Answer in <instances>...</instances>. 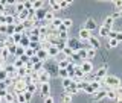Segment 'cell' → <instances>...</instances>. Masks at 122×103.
Listing matches in <instances>:
<instances>
[{
	"label": "cell",
	"instance_id": "1",
	"mask_svg": "<svg viewBox=\"0 0 122 103\" xmlns=\"http://www.w3.org/2000/svg\"><path fill=\"white\" fill-rule=\"evenodd\" d=\"M101 83H105L107 90H116V88L121 86V79L117 77V76H108V74H107V77Z\"/></svg>",
	"mask_w": 122,
	"mask_h": 103
},
{
	"label": "cell",
	"instance_id": "2",
	"mask_svg": "<svg viewBox=\"0 0 122 103\" xmlns=\"http://www.w3.org/2000/svg\"><path fill=\"white\" fill-rule=\"evenodd\" d=\"M12 88H14V94H23L26 93V83L23 79H15Z\"/></svg>",
	"mask_w": 122,
	"mask_h": 103
},
{
	"label": "cell",
	"instance_id": "3",
	"mask_svg": "<svg viewBox=\"0 0 122 103\" xmlns=\"http://www.w3.org/2000/svg\"><path fill=\"white\" fill-rule=\"evenodd\" d=\"M51 77H52V74L49 73V70H46V68H43L41 71H38V83H49Z\"/></svg>",
	"mask_w": 122,
	"mask_h": 103
},
{
	"label": "cell",
	"instance_id": "4",
	"mask_svg": "<svg viewBox=\"0 0 122 103\" xmlns=\"http://www.w3.org/2000/svg\"><path fill=\"white\" fill-rule=\"evenodd\" d=\"M107 77V67L102 65L101 68H98V71L95 73V81L96 82H102Z\"/></svg>",
	"mask_w": 122,
	"mask_h": 103
},
{
	"label": "cell",
	"instance_id": "5",
	"mask_svg": "<svg viewBox=\"0 0 122 103\" xmlns=\"http://www.w3.org/2000/svg\"><path fill=\"white\" fill-rule=\"evenodd\" d=\"M5 71L8 73V77L9 79H17V68H15L12 64H5Z\"/></svg>",
	"mask_w": 122,
	"mask_h": 103
},
{
	"label": "cell",
	"instance_id": "6",
	"mask_svg": "<svg viewBox=\"0 0 122 103\" xmlns=\"http://www.w3.org/2000/svg\"><path fill=\"white\" fill-rule=\"evenodd\" d=\"M79 67H81V70L84 71L86 74H90L93 73V64H92V61H82L81 64H79Z\"/></svg>",
	"mask_w": 122,
	"mask_h": 103
},
{
	"label": "cell",
	"instance_id": "7",
	"mask_svg": "<svg viewBox=\"0 0 122 103\" xmlns=\"http://www.w3.org/2000/svg\"><path fill=\"white\" fill-rule=\"evenodd\" d=\"M66 44H67V47H70L73 52H78L79 49H82L81 44H79V41H78V40H73V38H69Z\"/></svg>",
	"mask_w": 122,
	"mask_h": 103
},
{
	"label": "cell",
	"instance_id": "8",
	"mask_svg": "<svg viewBox=\"0 0 122 103\" xmlns=\"http://www.w3.org/2000/svg\"><path fill=\"white\" fill-rule=\"evenodd\" d=\"M84 29H86V30H89V32H92V30L98 29V23L95 21L93 18H87L86 23H84Z\"/></svg>",
	"mask_w": 122,
	"mask_h": 103
},
{
	"label": "cell",
	"instance_id": "9",
	"mask_svg": "<svg viewBox=\"0 0 122 103\" xmlns=\"http://www.w3.org/2000/svg\"><path fill=\"white\" fill-rule=\"evenodd\" d=\"M93 36L92 35V32H89V30H86V29H81L79 30V33H78V38H79V41H86V43H89V40Z\"/></svg>",
	"mask_w": 122,
	"mask_h": 103
},
{
	"label": "cell",
	"instance_id": "10",
	"mask_svg": "<svg viewBox=\"0 0 122 103\" xmlns=\"http://www.w3.org/2000/svg\"><path fill=\"white\" fill-rule=\"evenodd\" d=\"M35 56L38 58V61H41V62H44V61L49 59V53H47V50H46V49H43V47H41L38 52H35Z\"/></svg>",
	"mask_w": 122,
	"mask_h": 103
},
{
	"label": "cell",
	"instance_id": "11",
	"mask_svg": "<svg viewBox=\"0 0 122 103\" xmlns=\"http://www.w3.org/2000/svg\"><path fill=\"white\" fill-rule=\"evenodd\" d=\"M40 94L43 97L51 96V83H40Z\"/></svg>",
	"mask_w": 122,
	"mask_h": 103
},
{
	"label": "cell",
	"instance_id": "12",
	"mask_svg": "<svg viewBox=\"0 0 122 103\" xmlns=\"http://www.w3.org/2000/svg\"><path fill=\"white\" fill-rule=\"evenodd\" d=\"M49 9H51V8H43V9L37 11V12H35V21H43L46 18V14H47Z\"/></svg>",
	"mask_w": 122,
	"mask_h": 103
},
{
	"label": "cell",
	"instance_id": "13",
	"mask_svg": "<svg viewBox=\"0 0 122 103\" xmlns=\"http://www.w3.org/2000/svg\"><path fill=\"white\" fill-rule=\"evenodd\" d=\"M92 97H93V100H95V102H96V100H101V99H104V97H107V88H101V90H98Z\"/></svg>",
	"mask_w": 122,
	"mask_h": 103
},
{
	"label": "cell",
	"instance_id": "14",
	"mask_svg": "<svg viewBox=\"0 0 122 103\" xmlns=\"http://www.w3.org/2000/svg\"><path fill=\"white\" fill-rule=\"evenodd\" d=\"M47 53H49V59H51V58H56L61 52H60L58 47H55V45H49V47H47Z\"/></svg>",
	"mask_w": 122,
	"mask_h": 103
},
{
	"label": "cell",
	"instance_id": "15",
	"mask_svg": "<svg viewBox=\"0 0 122 103\" xmlns=\"http://www.w3.org/2000/svg\"><path fill=\"white\" fill-rule=\"evenodd\" d=\"M89 47L95 49V50H98V49L101 47V43H99V40H98L96 36H92L90 40H89Z\"/></svg>",
	"mask_w": 122,
	"mask_h": 103
},
{
	"label": "cell",
	"instance_id": "16",
	"mask_svg": "<svg viewBox=\"0 0 122 103\" xmlns=\"http://www.w3.org/2000/svg\"><path fill=\"white\" fill-rule=\"evenodd\" d=\"M66 93L67 94H70V96H73V94H76V93H79V88H78V83L76 82H72V85L69 86V88L66 90Z\"/></svg>",
	"mask_w": 122,
	"mask_h": 103
},
{
	"label": "cell",
	"instance_id": "17",
	"mask_svg": "<svg viewBox=\"0 0 122 103\" xmlns=\"http://www.w3.org/2000/svg\"><path fill=\"white\" fill-rule=\"evenodd\" d=\"M113 23H114V20L112 18V15H108V17L104 20V23H102V26L107 27V29H110V30H113Z\"/></svg>",
	"mask_w": 122,
	"mask_h": 103
},
{
	"label": "cell",
	"instance_id": "18",
	"mask_svg": "<svg viewBox=\"0 0 122 103\" xmlns=\"http://www.w3.org/2000/svg\"><path fill=\"white\" fill-rule=\"evenodd\" d=\"M86 53H87V61H90V59H93L95 56H96L98 50H95V49H92V47L87 45V47H86Z\"/></svg>",
	"mask_w": 122,
	"mask_h": 103
},
{
	"label": "cell",
	"instance_id": "19",
	"mask_svg": "<svg viewBox=\"0 0 122 103\" xmlns=\"http://www.w3.org/2000/svg\"><path fill=\"white\" fill-rule=\"evenodd\" d=\"M69 64H70V62H69V59L64 58V59H60L58 62H56V67H58V70H66Z\"/></svg>",
	"mask_w": 122,
	"mask_h": 103
},
{
	"label": "cell",
	"instance_id": "20",
	"mask_svg": "<svg viewBox=\"0 0 122 103\" xmlns=\"http://www.w3.org/2000/svg\"><path fill=\"white\" fill-rule=\"evenodd\" d=\"M20 47H23V49H28L29 45H30V40H29V36H26V35H23V38H21V41H20Z\"/></svg>",
	"mask_w": 122,
	"mask_h": 103
},
{
	"label": "cell",
	"instance_id": "21",
	"mask_svg": "<svg viewBox=\"0 0 122 103\" xmlns=\"http://www.w3.org/2000/svg\"><path fill=\"white\" fill-rule=\"evenodd\" d=\"M9 58H11V55H9V52H8V49H2V50H0V59H2L3 62H6Z\"/></svg>",
	"mask_w": 122,
	"mask_h": 103
},
{
	"label": "cell",
	"instance_id": "22",
	"mask_svg": "<svg viewBox=\"0 0 122 103\" xmlns=\"http://www.w3.org/2000/svg\"><path fill=\"white\" fill-rule=\"evenodd\" d=\"M14 11H15V14H20L21 11H25L23 2H14Z\"/></svg>",
	"mask_w": 122,
	"mask_h": 103
},
{
	"label": "cell",
	"instance_id": "23",
	"mask_svg": "<svg viewBox=\"0 0 122 103\" xmlns=\"http://www.w3.org/2000/svg\"><path fill=\"white\" fill-rule=\"evenodd\" d=\"M108 33H110V29L104 27V26H99V36L101 38H108Z\"/></svg>",
	"mask_w": 122,
	"mask_h": 103
},
{
	"label": "cell",
	"instance_id": "24",
	"mask_svg": "<svg viewBox=\"0 0 122 103\" xmlns=\"http://www.w3.org/2000/svg\"><path fill=\"white\" fill-rule=\"evenodd\" d=\"M49 8H51V11H53V12H56V11H61L60 3L55 2V0H51V2H49Z\"/></svg>",
	"mask_w": 122,
	"mask_h": 103
},
{
	"label": "cell",
	"instance_id": "25",
	"mask_svg": "<svg viewBox=\"0 0 122 103\" xmlns=\"http://www.w3.org/2000/svg\"><path fill=\"white\" fill-rule=\"evenodd\" d=\"M12 65H14L15 68H17V70H18V68L25 67V62H23V61H21L20 58H14V61H12Z\"/></svg>",
	"mask_w": 122,
	"mask_h": 103
},
{
	"label": "cell",
	"instance_id": "26",
	"mask_svg": "<svg viewBox=\"0 0 122 103\" xmlns=\"http://www.w3.org/2000/svg\"><path fill=\"white\" fill-rule=\"evenodd\" d=\"M107 99H108V100H116L117 99L116 91L114 90H107Z\"/></svg>",
	"mask_w": 122,
	"mask_h": 103
},
{
	"label": "cell",
	"instance_id": "27",
	"mask_svg": "<svg viewBox=\"0 0 122 103\" xmlns=\"http://www.w3.org/2000/svg\"><path fill=\"white\" fill-rule=\"evenodd\" d=\"M37 83H29V85H26V91L28 93H30V94H35L37 93Z\"/></svg>",
	"mask_w": 122,
	"mask_h": 103
},
{
	"label": "cell",
	"instance_id": "28",
	"mask_svg": "<svg viewBox=\"0 0 122 103\" xmlns=\"http://www.w3.org/2000/svg\"><path fill=\"white\" fill-rule=\"evenodd\" d=\"M5 103H14L15 102V94H12V93H8L6 96H5Z\"/></svg>",
	"mask_w": 122,
	"mask_h": 103
},
{
	"label": "cell",
	"instance_id": "29",
	"mask_svg": "<svg viewBox=\"0 0 122 103\" xmlns=\"http://www.w3.org/2000/svg\"><path fill=\"white\" fill-rule=\"evenodd\" d=\"M44 68V62H37L32 65V71H35V73H38V71H41Z\"/></svg>",
	"mask_w": 122,
	"mask_h": 103
},
{
	"label": "cell",
	"instance_id": "30",
	"mask_svg": "<svg viewBox=\"0 0 122 103\" xmlns=\"http://www.w3.org/2000/svg\"><path fill=\"white\" fill-rule=\"evenodd\" d=\"M61 24H63V20L58 18V17H55V18H53V21L51 23V26H52V27H55V29H58Z\"/></svg>",
	"mask_w": 122,
	"mask_h": 103
},
{
	"label": "cell",
	"instance_id": "31",
	"mask_svg": "<svg viewBox=\"0 0 122 103\" xmlns=\"http://www.w3.org/2000/svg\"><path fill=\"white\" fill-rule=\"evenodd\" d=\"M61 53L64 55V58H70V56H72V53H73V50H72L70 47H67V45H66V47H64L63 50H61Z\"/></svg>",
	"mask_w": 122,
	"mask_h": 103
},
{
	"label": "cell",
	"instance_id": "32",
	"mask_svg": "<svg viewBox=\"0 0 122 103\" xmlns=\"http://www.w3.org/2000/svg\"><path fill=\"white\" fill-rule=\"evenodd\" d=\"M53 18H55V12L49 9V11H47V14H46V18H44V20L47 21V23H52V21H53Z\"/></svg>",
	"mask_w": 122,
	"mask_h": 103
},
{
	"label": "cell",
	"instance_id": "33",
	"mask_svg": "<svg viewBox=\"0 0 122 103\" xmlns=\"http://www.w3.org/2000/svg\"><path fill=\"white\" fill-rule=\"evenodd\" d=\"M117 41L116 40H112V38H107V45H108L110 49H114V47H117Z\"/></svg>",
	"mask_w": 122,
	"mask_h": 103
},
{
	"label": "cell",
	"instance_id": "34",
	"mask_svg": "<svg viewBox=\"0 0 122 103\" xmlns=\"http://www.w3.org/2000/svg\"><path fill=\"white\" fill-rule=\"evenodd\" d=\"M72 82H73V81H72L70 77H67V79H64V81H61V85H63V88H64V90H67L69 86L72 85Z\"/></svg>",
	"mask_w": 122,
	"mask_h": 103
},
{
	"label": "cell",
	"instance_id": "35",
	"mask_svg": "<svg viewBox=\"0 0 122 103\" xmlns=\"http://www.w3.org/2000/svg\"><path fill=\"white\" fill-rule=\"evenodd\" d=\"M63 26H64V27H66V29L69 30V29L72 27V26H73V21H72L70 18H64V20H63Z\"/></svg>",
	"mask_w": 122,
	"mask_h": 103
},
{
	"label": "cell",
	"instance_id": "36",
	"mask_svg": "<svg viewBox=\"0 0 122 103\" xmlns=\"http://www.w3.org/2000/svg\"><path fill=\"white\" fill-rule=\"evenodd\" d=\"M25 56H28L29 59H30V58H34V56H35V50H32L30 47L25 49Z\"/></svg>",
	"mask_w": 122,
	"mask_h": 103
},
{
	"label": "cell",
	"instance_id": "37",
	"mask_svg": "<svg viewBox=\"0 0 122 103\" xmlns=\"http://www.w3.org/2000/svg\"><path fill=\"white\" fill-rule=\"evenodd\" d=\"M23 55H25V49L20 47V45H17V50H15V56H14V58H21Z\"/></svg>",
	"mask_w": 122,
	"mask_h": 103
},
{
	"label": "cell",
	"instance_id": "38",
	"mask_svg": "<svg viewBox=\"0 0 122 103\" xmlns=\"http://www.w3.org/2000/svg\"><path fill=\"white\" fill-rule=\"evenodd\" d=\"M21 38H23V35H20V33H14V35H12V41H14V44H15V45H18V44H20V41H21Z\"/></svg>",
	"mask_w": 122,
	"mask_h": 103
},
{
	"label": "cell",
	"instance_id": "39",
	"mask_svg": "<svg viewBox=\"0 0 122 103\" xmlns=\"http://www.w3.org/2000/svg\"><path fill=\"white\" fill-rule=\"evenodd\" d=\"M6 49H8V52H9V55L14 58V56H15V50H17V45H15V44H12V45H8Z\"/></svg>",
	"mask_w": 122,
	"mask_h": 103
},
{
	"label": "cell",
	"instance_id": "40",
	"mask_svg": "<svg viewBox=\"0 0 122 103\" xmlns=\"http://www.w3.org/2000/svg\"><path fill=\"white\" fill-rule=\"evenodd\" d=\"M15 102H18V103H26L25 93H23V94H15Z\"/></svg>",
	"mask_w": 122,
	"mask_h": 103
},
{
	"label": "cell",
	"instance_id": "41",
	"mask_svg": "<svg viewBox=\"0 0 122 103\" xmlns=\"http://www.w3.org/2000/svg\"><path fill=\"white\" fill-rule=\"evenodd\" d=\"M78 55H79V58H81L82 61H86V59H87V53H86V47L79 49V50H78Z\"/></svg>",
	"mask_w": 122,
	"mask_h": 103
},
{
	"label": "cell",
	"instance_id": "42",
	"mask_svg": "<svg viewBox=\"0 0 122 103\" xmlns=\"http://www.w3.org/2000/svg\"><path fill=\"white\" fill-rule=\"evenodd\" d=\"M58 76L61 77V81H64V79L69 77V73H67V70H58Z\"/></svg>",
	"mask_w": 122,
	"mask_h": 103
},
{
	"label": "cell",
	"instance_id": "43",
	"mask_svg": "<svg viewBox=\"0 0 122 103\" xmlns=\"http://www.w3.org/2000/svg\"><path fill=\"white\" fill-rule=\"evenodd\" d=\"M8 79V73L5 71V68H3V70H0V82H5Z\"/></svg>",
	"mask_w": 122,
	"mask_h": 103
},
{
	"label": "cell",
	"instance_id": "44",
	"mask_svg": "<svg viewBox=\"0 0 122 103\" xmlns=\"http://www.w3.org/2000/svg\"><path fill=\"white\" fill-rule=\"evenodd\" d=\"M112 18H113V20H116V18H122V9L114 11V12L112 14Z\"/></svg>",
	"mask_w": 122,
	"mask_h": 103
},
{
	"label": "cell",
	"instance_id": "45",
	"mask_svg": "<svg viewBox=\"0 0 122 103\" xmlns=\"http://www.w3.org/2000/svg\"><path fill=\"white\" fill-rule=\"evenodd\" d=\"M72 102H73V100H72V96L66 93V94L63 96V103H72Z\"/></svg>",
	"mask_w": 122,
	"mask_h": 103
},
{
	"label": "cell",
	"instance_id": "46",
	"mask_svg": "<svg viewBox=\"0 0 122 103\" xmlns=\"http://www.w3.org/2000/svg\"><path fill=\"white\" fill-rule=\"evenodd\" d=\"M58 3H60L61 9H66L67 6H70V2H67V0H61V2H58Z\"/></svg>",
	"mask_w": 122,
	"mask_h": 103
},
{
	"label": "cell",
	"instance_id": "47",
	"mask_svg": "<svg viewBox=\"0 0 122 103\" xmlns=\"http://www.w3.org/2000/svg\"><path fill=\"white\" fill-rule=\"evenodd\" d=\"M29 40H30V43H40V35H30Z\"/></svg>",
	"mask_w": 122,
	"mask_h": 103
},
{
	"label": "cell",
	"instance_id": "48",
	"mask_svg": "<svg viewBox=\"0 0 122 103\" xmlns=\"http://www.w3.org/2000/svg\"><path fill=\"white\" fill-rule=\"evenodd\" d=\"M6 29H8V24H0V33L2 35H6Z\"/></svg>",
	"mask_w": 122,
	"mask_h": 103
},
{
	"label": "cell",
	"instance_id": "49",
	"mask_svg": "<svg viewBox=\"0 0 122 103\" xmlns=\"http://www.w3.org/2000/svg\"><path fill=\"white\" fill-rule=\"evenodd\" d=\"M113 5H114V8H117V11L122 9V0H116V2H113Z\"/></svg>",
	"mask_w": 122,
	"mask_h": 103
},
{
	"label": "cell",
	"instance_id": "50",
	"mask_svg": "<svg viewBox=\"0 0 122 103\" xmlns=\"http://www.w3.org/2000/svg\"><path fill=\"white\" fill-rule=\"evenodd\" d=\"M32 96H34V94L28 93V91H26V93H25V99H26V103H29L30 100H32Z\"/></svg>",
	"mask_w": 122,
	"mask_h": 103
},
{
	"label": "cell",
	"instance_id": "51",
	"mask_svg": "<svg viewBox=\"0 0 122 103\" xmlns=\"http://www.w3.org/2000/svg\"><path fill=\"white\" fill-rule=\"evenodd\" d=\"M44 103H55V100H53L52 96H47V97H44Z\"/></svg>",
	"mask_w": 122,
	"mask_h": 103
},
{
	"label": "cell",
	"instance_id": "52",
	"mask_svg": "<svg viewBox=\"0 0 122 103\" xmlns=\"http://www.w3.org/2000/svg\"><path fill=\"white\" fill-rule=\"evenodd\" d=\"M114 40L117 41V43H122V32H116V38Z\"/></svg>",
	"mask_w": 122,
	"mask_h": 103
},
{
	"label": "cell",
	"instance_id": "53",
	"mask_svg": "<svg viewBox=\"0 0 122 103\" xmlns=\"http://www.w3.org/2000/svg\"><path fill=\"white\" fill-rule=\"evenodd\" d=\"M0 24H6V15H0Z\"/></svg>",
	"mask_w": 122,
	"mask_h": 103
},
{
	"label": "cell",
	"instance_id": "54",
	"mask_svg": "<svg viewBox=\"0 0 122 103\" xmlns=\"http://www.w3.org/2000/svg\"><path fill=\"white\" fill-rule=\"evenodd\" d=\"M8 93H9L8 90H0V97H2V99H5V96H6Z\"/></svg>",
	"mask_w": 122,
	"mask_h": 103
},
{
	"label": "cell",
	"instance_id": "55",
	"mask_svg": "<svg viewBox=\"0 0 122 103\" xmlns=\"http://www.w3.org/2000/svg\"><path fill=\"white\" fill-rule=\"evenodd\" d=\"M108 38H112V40H114V38H116V30H110V33H108Z\"/></svg>",
	"mask_w": 122,
	"mask_h": 103
},
{
	"label": "cell",
	"instance_id": "56",
	"mask_svg": "<svg viewBox=\"0 0 122 103\" xmlns=\"http://www.w3.org/2000/svg\"><path fill=\"white\" fill-rule=\"evenodd\" d=\"M0 90H8L6 82H0Z\"/></svg>",
	"mask_w": 122,
	"mask_h": 103
},
{
	"label": "cell",
	"instance_id": "57",
	"mask_svg": "<svg viewBox=\"0 0 122 103\" xmlns=\"http://www.w3.org/2000/svg\"><path fill=\"white\" fill-rule=\"evenodd\" d=\"M60 32H67V29H66V27H64V26H63V24H61V26H60V27H58V33H60Z\"/></svg>",
	"mask_w": 122,
	"mask_h": 103
},
{
	"label": "cell",
	"instance_id": "58",
	"mask_svg": "<svg viewBox=\"0 0 122 103\" xmlns=\"http://www.w3.org/2000/svg\"><path fill=\"white\" fill-rule=\"evenodd\" d=\"M3 68H5V62L0 59V70H3Z\"/></svg>",
	"mask_w": 122,
	"mask_h": 103
},
{
	"label": "cell",
	"instance_id": "59",
	"mask_svg": "<svg viewBox=\"0 0 122 103\" xmlns=\"http://www.w3.org/2000/svg\"><path fill=\"white\" fill-rule=\"evenodd\" d=\"M116 103H122V97H117L116 99Z\"/></svg>",
	"mask_w": 122,
	"mask_h": 103
},
{
	"label": "cell",
	"instance_id": "60",
	"mask_svg": "<svg viewBox=\"0 0 122 103\" xmlns=\"http://www.w3.org/2000/svg\"><path fill=\"white\" fill-rule=\"evenodd\" d=\"M0 103H5V100H3V99H2V97H0Z\"/></svg>",
	"mask_w": 122,
	"mask_h": 103
}]
</instances>
